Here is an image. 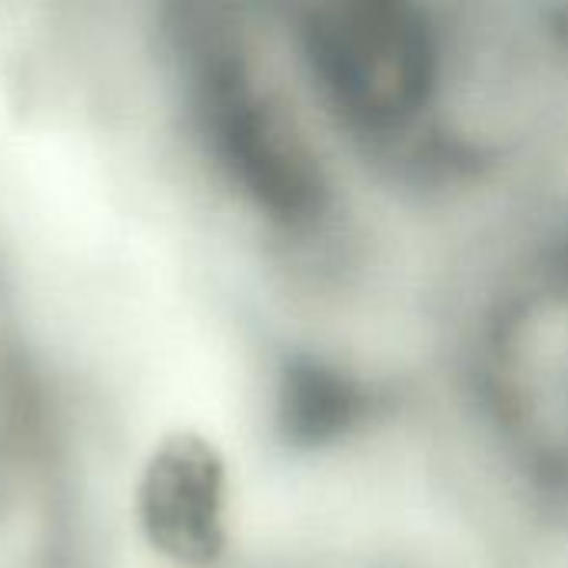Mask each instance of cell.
Wrapping results in <instances>:
<instances>
[{"mask_svg":"<svg viewBox=\"0 0 568 568\" xmlns=\"http://www.w3.org/2000/svg\"><path fill=\"white\" fill-rule=\"evenodd\" d=\"M166 53L283 359L343 399L383 393L446 273L568 176V0L183 7Z\"/></svg>","mask_w":568,"mask_h":568,"instance_id":"cell-1","label":"cell"},{"mask_svg":"<svg viewBox=\"0 0 568 568\" xmlns=\"http://www.w3.org/2000/svg\"><path fill=\"white\" fill-rule=\"evenodd\" d=\"M379 423L486 568H568V176L446 273Z\"/></svg>","mask_w":568,"mask_h":568,"instance_id":"cell-2","label":"cell"}]
</instances>
